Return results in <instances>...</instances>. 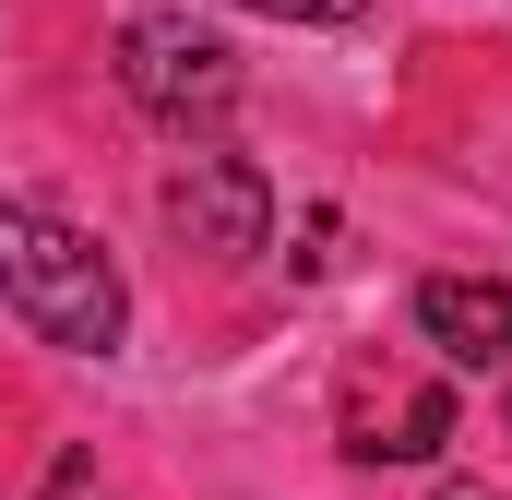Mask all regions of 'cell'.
Wrapping results in <instances>:
<instances>
[{"instance_id":"obj_1","label":"cell","mask_w":512,"mask_h":500,"mask_svg":"<svg viewBox=\"0 0 512 500\" xmlns=\"http://www.w3.org/2000/svg\"><path fill=\"white\" fill-rule=\"evenodd\" d=\"M0 310L36 346H72V358H120V334H131L120 262L84 227H60L48 203H0Z\"/></svg>"},{"instance_id":"obj_2","label":"cell","mask_w":512,"mask_h":500,"mask_svg":"<svg viewBox=\"0 0 512 500\" xmlns=\"http://www.w3.org/2000/svg\"><path fill=\"white\" fill-rule=\"evenodd\" d=\"M120 96L143 120H167V131L227 120L239 108V48L215 24H191V12H131L120 24Z\"/></svg>"},{"instance_id":"obj_3","label":"cell","mask_w":512,"mask_h":500,"mask_svg":"<svg viewBox=\"0 0 512 500\" xmlns=\"http://www.w3.org/2000/svg\"><path fill=\"white\" fill-rule=\"evenodd\" d=\"M155 215H167V239H179V250L251 262V250L274 239V179H262L251 155H167V179H155Z\"/></svg>"},{"instance_id":"obj_4","label":"cell","mask_w":512,"mask_h":500,"mask_svg":"<svg viewBox=\"0 0 512 500\" xmlns=\"http://www.w3.org/2000/svg\"><path fill=\"white\" fill-rule=\"evenodd\" d=\"M417 334L453 370H512V286L501 274H429L417 286Z\"/></svg>"},{"instance_id":"obj_5","label":"cell","mask_w":512,"mask_h":500,"mask_svg":"<svg viewBox=\"0 0 512 500\" xmlns=\"http://www.w3.org/2000/svg\"><path fill=\"white\" fill-rule=\"evenodd\" d=\"M453 441V381H417V393H393V417H358V465H429Z\"/></svg>"},{"instance_id":"obj_6","label":"cell","mask_w":512,"mask_h":500,"mask_svg":"<svg viewBox=\"0 0 512 500\" xmlns=\"http://www.w3.org/2000/svg\"><path fill=\"white\" fill-rule=\"evenodd\" d=\"M239 12H274V24H346L358 0H239Z\"/></svg>"},{"instance_id":"obj_7","label":"cell","mask_w":512,"mask_h":500,"mask_svg":"<svg viewBox=\"0 0 512 500\" xmlns=\"http://www.w3.org/2000/svg\"><path fill=\"white\" fill-rule=\"evenodd\" d=\"M441 500H489V489H441Z\"/></svg>"},{"instance_id":"obj_8","label":"cell","mask_w":512,"mask_h":500,"mask_svg":"<svg viewBox=\"0 0 512 500\" xmlns=\"http://www.w3.org/2000/svg\"><path fill=\"white\" fill-rule=\"evenodd\" d=\"M501 429H512V393H501Z\"/></svg>"}]
</instances>
